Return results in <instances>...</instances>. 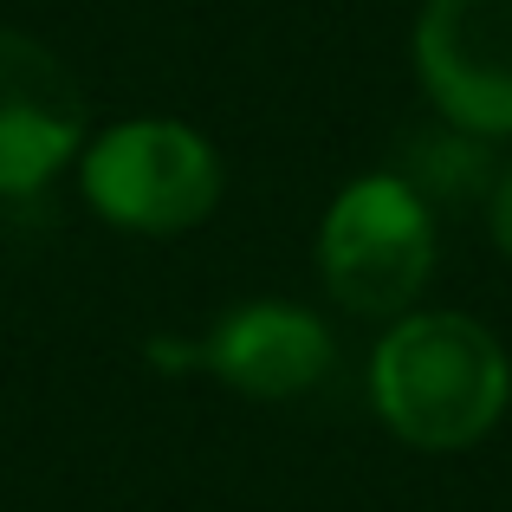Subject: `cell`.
<instances>
[{"label": "cell", "mask_w": 512, "mask_h": 512, "mask_svg": "<svg viewBox=\"0 0 512 512\" xmlns=\"http://www.w3.org/2000/svg\"><path fill=\"white\" fill-rule=\"evenodd\" d=\"M512 363L467 312H402L370 357V402L389 435L422 454L474 448L506 415Z\"/></svg>", "instance_id": "obj_1"}, {"label": "cell", "mask_w": 512, "mask_h": 512, "mask_svg": "<svg viewBox=\"0 0 512 512\" xmlns=\"http://www.w3.org/2000/svg\"><path fill=\"white\" fill-rule=\"evenodd\" d=\"M318 273L331 299L357 318L415 312L435 273V208L396 169L357 175L318 227Z\"/></svg>", "instance_id": "obj_2"}, {"label": "cell", "mask_w": 512, "mask_h": 512, "mask_svg": "<svg viewBox=\"0 0 512 512\" xmlns=\"http://www.w3.org/2000/svg\"><path fill=\"white\" fill-rule=\"evenodd\" d=\"M85 201L130 234H188L221 201V156L195 124L130 117L111 124L78 163Z\"/></svg>", "instance_id": "obj_3"}, {"label": "cell", "mask_w": 512, "mask_h": 512, "mask_svg": "<svg viewBox=\"0 0 512 512\" xmlns=\"http://www.w3.org/2000/svg\"><path fill=\"white\" fill-rule=\"evenodd\" d=\"M415 78L448 124L512 137V0H422Z\"/></svg>", "instance_id": "obj_4"}, {"label": "cell", "mask_w": 512, "mask_h": 512, "mask_svg": "<svg viewBox=\"0 0 512 512\" xmlns=\"http://www.w3.org/2000/svg\"><path fill=\"white\" fill-rule=\"evenodd\" d=\"M85 143V91L52 46L0 26V195H39Z\"/></svg>", "instance_id": "obj_5"}, {"label": "cell", "mask_w": 512, "mask_h": 512, "mask_svg": "<svg viewBox=\"0 0 512 512\" xmlns=\"http://www.w3.org/2000/svg\"><path fill=\"white\" fill-rule=\"evenodd\" d=\"M331 357H338V344H331L325 318L286 299L234 305L195 350L201 370H214L227 389H240L253 402H292L305 389H318L331 376Z\"/></svg>", "instance_id": "obj_6"}, {"label": "cell", "mask_w": 512, "mask_h": 512, "mask_svg": "<svg viewBox=\"0 0 512 512\" xmlns=\"http://www.w3.org/2000/svg\"><path fill=\"white\" fill-rule=\"evenodd\" d=\"M396 175L428 201V208H435V201L467 208V201H487L493 195L500 163H493V137H474V130H461V124L441 117L435 130L409 137V169H396Z\"/></svg>", "instance_id": "obj_7"}, {"label": "cell", "mask_w": 512, "mask_h": 512, "mask_svg": "<svg viewBox=\"0 0 512 512\" xmlns=\"http://www.w3.org/2000/svg\"><path fill=\"white\" fill-rule=\"evenodd\" d=\"M487 227H493V247L512 260V163L500 169V182H493V195H487Z\"/></svg>", "instance_id": "obj_8"}]
</instances>
